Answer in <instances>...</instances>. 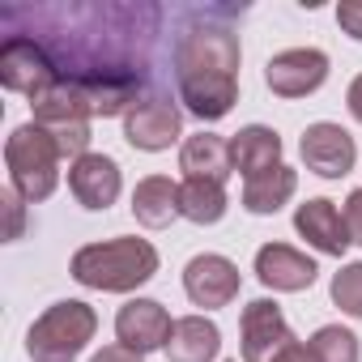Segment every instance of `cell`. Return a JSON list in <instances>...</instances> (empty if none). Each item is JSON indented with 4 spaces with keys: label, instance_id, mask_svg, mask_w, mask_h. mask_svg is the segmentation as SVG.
Segmentation results:
<instances>
[{
    "label": "cell",
    "instance_id": "cell-23",
    "mask_svg": "<svg viewBox=\"0 0 362 362\" xmlns=\"http://www.w3.org/2000/svg\"><path fill=\"white\" fill-rule=\"evenodd\" d=\"M307 345H311L315 362H358V337L341 324H324Z\"/></svg>",
    "mask_w": 362,
    "mask_h": 362
},
{
    "label": "cell",
    "instance_id": "cell-30",
    "mask_svg": "<svg viewBox=\"0 0 362 362\" xmlns=\"http://www.w3.org/2000/svg\"><path fill=\"white\" fill-rule=\"evenodd\" d=\"M345 103H349V115L362 124V77H354V81H349V94H345Z\"/></svg>",
    "mask_w": 362,
    "mask_h": 362
},
{
    "label": "cell",
    "instance_id": "cell-27",
    "mask_svg": "<svg viewBox=\"0 0 362 362\" xmlns=\"http://www.w3.org/2000/svg\"><path fill=\"white\" fill-rule=\"evenodd\" d=\"M345 226H349V239L362 243V188L349 192V201H345Z\"/></svg>",
    "mask_w": 362,
    "mask_h": 362
},
{
    "label": "cell",
    "instance_id": "cell-5",
    "mask_svg": "<svg viewBox=\"0 0 362 362\" xmlns=\"http://www.w3.org/2000/svg\"><path fill=\"white\" fill-rule=\"evenodd\" d=\"M60 149L56 141L39 128V124H22L9 145H5V162H9V179L26 201H47L60 184Z\"/></svg>",
    "mask_w": 362,
    "mask_h": 362
},
{
    "label": "cell",
    "instance_id": "cell-20",
    "mask_svg": "<svg viewBox=\"0 0 362 362\" xmlns=\"http://www.w3.org/2000/svg\"><path fill=\"white\" fill-rule=\"evenodd\" d=\"M132 214H136V222L149 226V230L170 226V222L179 218V184H175V179H166V175L141 179L136 192H132Z\"/></svg>",
    "mask_w": 362,
    "mask_h": 362
},
{
    "label": "cell",
    "instance_id": "cell-14",
    "mask_svg": "<svg viewBox=\"0 0 362 362\" xmlns=\"http://www.w3.org/2000/svg\"><path fill=\"white\" fill-rule=\"evenodd\" d=\"M69 188L81 209H111L119 197V166L107 153H86L69 166Z\"/></svg>",
    "mask_w": 362,
    "mask_h": 362
},
{
    "label": "cell",
    "instance_id": "cell-21",
    "mask_svg": "<svg viewBox=\"0 0 362 362\" xmlns=\"http://www.w3.org/2000/svg\"><path fill=\"white\" fill-rule=\"evenodd\" d=\"M294 188H298V175L281 162V166H273V170H264V175H256V179H247L243 184V209L247 214H277L290 197H294Z\"/></svg>",
    "mask_w": 362,
    "mask_h": 362
},
{
    "label": "cell",
    "instance_id": "cell-18",
    "mask_svg": "<svg viewBox=\"0 0 362 362\" xmlns=\"http://www.w3.org/2000/svg\"><path fill=\"white\" fill-rule=\"evenodd\" d=\"M222 349V332L214 320L205 315H184L175 320L170 341H166V358L170 362H214Z\"/></svg>",
    "mask_w": 362,
    "mask_h": 362
},
{
    "label": "cell",
    "instance_id": "cell-28",
    "mask_svg": "<svg viewBox=\"0 0 362 362\" xmlns=\"http://www.w3.org/2000/svg\"><path fill=\"white\" fill-rule=\"evenodd\" d=\"M90 362H145V354H136V349H128V345H107V349H98Z\"/></svg>",
    "mask_w": 362,
    "mask_h": 362
},
{
    "label": "cell",
    "instance_id": "cell-29",
    "mask_svg": "<svg viewBox=\"0 0 362 362\" xmlns=\"http://www.w3.org/2000/svg\"><path fill=\"white\" fill-rule=\"evenodd\" d=\"M273 362H315V354H311V345H303V341H294V345H286Z\"/></svg>",
    "mask_w": 362,
    "mask_h": 362
},
{
    "label": "cell",
    "instance_id": "cell-22",
    "mask_svg": "<svg viewBox=\"0 0 362 362\" xmlns=\"http://www.w3.org/2000/svg\"><path fill=\"white\" fill-rule=\"evenodd\" d=\"M179 218L197 226H214L226 218V188L214 179H184L179 184Z\"/></svg>",
    "mask_w": 362,
    "mask_h": 362
},
{
    "label": "cell",
    "instance_id": "cell-8",
    "mask_svg": "<svg viewBox=\"0 0 362 362\" xmlns=\"http://www.w3.org/2000/svg\"><path fill=\"white\" fill-rule=\"evenodd\" d=\"M179 128H184V111L175 107L170 94L162 90H145L128 115H124V136L132 149H145V153H158V149H170L179 141Z\"/></svg>",
    "mask_w": 362,
    "mask_h": 362
},
{
    "label": "cell",
    "instance_id": "cell-4",
    "mask_svg": "<svg viewBox=\"0 0 362 362\" xmlns=\"http://www.w3.org/2000/svg\"><path fill=\"white\" fill-rule=\"evenodd\" d=\"M98 328V315L90 303H77V298H64V303H52L35 324H30V337H26V354L35 362H73L86 341L94 337Z\"/></svg>",
    "mask_w": 362,
    "mask_h": 362
},
{
    "label": "cell",
    "instance_id": "cell-10",
    "mask_svg": "<svg viewBox=\"0 0 362 362\" xmlns=\"http://www.w3.org/2000/svg\"><path fill=\"white\" fill-rule=\"evenodd\" d=\"M286 345H294V332L273 298H256L243 307V362H273Z\"/></svg>",
    "mask_w": 362,
    "mask_h": 362
},
{
    "label": "cell",
    "instance_id": "cell-3",
    "mask_svg": "<svg viewBox=\"0 0 362 362\" xmlns=\"http://www.w3.org/2000/svg\"><path fill=\"white\" fill-rule=\"evenodd\" d=\"M158 273V252L145 239H107V243H90L73 256V277L90 290H107V294H128L136 286H145Z\"/></svg>",
    "mask_w": 362,
    "mask_h": 362
},
{
    "label": "cell",
    "instance_id": "cell-7",
    "mask_svg": "<svg viewBox=\"0 0 362 362\" xmlns=\"http://www.w3.org/2000/svg\"><path fill=\"white\" fill-rule=\"evenodd\" d=\"M0 81L13 94H26L30 107L39 98H47L56 86H60V69L56 60L26 35H9L5 47H0Z\"/></svg>",
    "mask_w": 362,
    "mask_h": 362
},
{
    "label": "cell",
    "instance_id": "cell-1",
    "mask_svg": "<svg viewBox=\"0 0 362 362\" xmlns=\"http://www.w3.org/2000/svg\"><path fill=\"white\" fill-rule=\"evenodd\" d=\"M0 22H30L13 30L35 39L60 69V81L149 77L158 43V5H5Z\"/></svg>",
    "mask_w": 362,
    "mask_h": 362
},
{
    "label": "cell",
    "instance_id": "cell-11",
    "mask_svg": "<svg viewBox=\"0 0 362 362\" xmlns=\"http://www.w3.org/2000/svg\"><path fill=\"white\" fill-rule=\"evenodd\" d=\"M303 162H307V170H315L320 179H341V175H349L354 170V158H358V145H354V136L341 128V124H328V119H320V124H311L307 132H303Z\"/></svg>",
    "mask_w": 362,
    "mask_h": 362
},
{
    "label": "cell",
    "instance_id": "cell-6",
    "mask_svg": "<svg viewBox=\"0 0 362 362\" xmlns=\"http://www.w3.org/2000/svg\"><path fill=\"white\" fill-rule=\"evenodd\" d=\"M90 107H86V98L69 86V81H60L47 98H39L35 103V124L56 141V149L64 153V158H86L90 153Z\"/></svg>",
    "mask_w": 362,
    "mask_h": 362
},
{
    "label": "cell",
    "instance_id": "cell-12",
    "mask_svg": "<svg viewBox=\"0 0 362 362\" xmlns=\"http://www.w3.org/2000/svg\"><path fill=\"white\" fill-rule=\"evenodd\" d=\"M239 286H243V281H239L235 260H226V256H218V252L192 256L188 269H184V290H188V298H192L197 307H209V311L235 303Z\"/></svg>",
    "mask_w": 362,
    "mask_h": 362
},
{
    "label": "cell",
    "instance_id": "cell-15",
    "mask_svg": "<svg viewBox=\"0 0 362 362\" xmlns=\"http://www.w3.org/2000/svg\"><path fill=\"white\" fill-rule=\"evenodd\" d=\"M256 277L269 286V290H281V294H298L315 281V260L303 256L298 247L290 243H264L256 252Z\"/></svg>",
    "mask_w": 362,
    "mask_h": 362
},
{
    "label": "cell",
    "instance_id": "cell-9",
    "mask_svg": "<svg viewBox=\"0 0 362 362\" xmlns=\"http://www.w3.org/2000/svg\"><path fill=\"white\" fill-rule=\"evenodd\" d=\"M264 81L277 98H307L328 81V56L315 47H290L277 52L264 69Z\"/></svg>",
    "mask_w": 362,
    "mask_h": 362
},
{
    "label": "cell",
    "instance_id": "cell-2",
    "mask_svg": "<svg viewBox=\"0 0 362 362\" xmlns=\"http://www.w3.org/2000/svg\"><path fill=\"white\" fill-rule=\"evenodd\" d=\"M230 9H192L175 39V86L197 119H222L239 98V35L226 26Z\"/></svg>",
    "mask_w": 362,
    "mask_h": 362
},
{
    "label": "cell",
    "instance_id": "cell-17",
    "mask_svg": "<svg viewBox=\"0 0 362 362\" xmlns=\"http://www.w3.org/2000/svg\"><path fill=\"white\" fill-rule=\"evenodd\" d=\"M230 162H235V170L243 179H256V175L281 166V136L273 128H264V124H247L230 141Z\"/></svg>",
    "mask_w": 362,
    "mask_h": 362
},
{
    "label": "cell",
    "instance_id": "cell-25",
    "mask_svg": "<svg viewBox=\"0 0 362 362\" xmlns=\"http://www.w3.org/2000/svg\"><path fill=\"white\" fill-rule=\"evenodd\" d=\"M337 26H341L349 39L362 43V0H341V5H337Z\"/></svg>",
    "mask_w": 362,
    "mask_h": 362
},
{
    "label": "cell",
    "instance_id": "cell-19",
    "mask_svg": "<svg viewBox=\"0 0 362 362\" xmlns=\"http://www.w3.org/2000/svg\"><path fill=\"white\" fill-rule=\"evenodd\" d=\"M179 166H184L188 179H214V184H226V175L235 170L230 141H222L214 132H197V136L184 141V149H179Z\"/></svg>",
    "mask_w": 362,
    "mask_h": 362
},
{
    "label": "cell",
    "instance_id": "cell-16",
    "mask_svg": "<svg viewBox=\"0 0 362 362\" xmlns=\"http://www.w3.org/2000/svg\"><path fill=\"white\" fill-rule=\"evenodd\" d=\"M294 230H298L315 252H324V256H345V247L354 243V239H349V226H345V214H341L332 201H324V197L298 205Z\"/></svg>",
    "mask_w": 362,
    "mask_h": 362
},
{
    "label": "cell",
    "instance_id": "cell-24",
    "mask_svg": "<svg viewBox=\"0 0 362 362\" xmlns=\"http://www.w3.org/2000/svg\"><path fill=\"white\" fill-rule=\"evenodd\" d=\"M332 303H337L345 315L362 320V260L345 264V269L332 277Z\"/></svg>",
    "mask_w": 362,
    "mask_h": 362
},
{
    "label": "cell",
    "instance_id": "cell-13",
    "mask_svg": "<svg viewBox=\"0 0 362 362\" xmlns=\"http://www.w3.org/2000/svg\"><path fill=\"white\" fill-rule=\"evenodd\" d=\"M170 328H175L170 311H166L162 303H153V298H128V303L119 307V315H115V337H119V345H128V349H136V354L166 349Z\"/></svg>",
    "mask_w": 362,
    "mask_h": 362
},
{
    "label": "cell",
    "instance_id": "cell-26",
    "mask_svg": "<svg viewBox=\"0 0 362 362\" xmlns=\"http://www.w3.org/2000/svg\"><path fill=\"white\" fill-rule=\"evenodd\" d=\"M22 205H26V197H22L18 188H9V192H5V214H9V239H22V226H26V218H22Z\"/></svg>",
    "mask_w": 362,
    "mask_h": 362
}]
</instances>
